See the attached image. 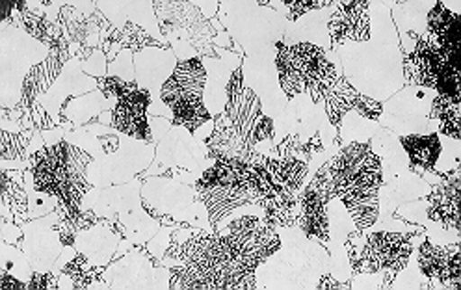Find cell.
I'll return each mask as SVG.
<instances>
[{"instance_id":"cell-27","label":"cell","mask_w":461,"mask_h":290,"mask_svg":"<svg viewBox=\"0 0 461 290\" xmlns=\"http://www.w3.org/2000/svg\"><path fill=\"white\" fill-rule=\"evenodd\" d=\"M277 71H279V82L281 88L288 97H296L305 92L303 80L300 73L296 71L293 60H291V52H288V47L283 43H277Z\"/></svg>"},{"instance_id":"cell-22","label":"cell","mask_w":461,"mask_h":290,"mask_svg":"<svg viewBox=\"0 0 461 290\" xmlns=\"http://www.w3.org/2000/svg\"><path fill=\"white\" fill-rule=\"evenodd\" d=\"M403 150L408 151L410 160L415 166L420 168H434L439 155H441V141L438 134H428V136H403L402 138Z\"/></svg>"},{"instance_id":"cell-12","label":"cell","mask_w":461,"mask_h":290,"mask_svg":"<svg viewBox=\"0 0 461 290\" xmlns=\"http://www.w3.org/2000/svg\"><path fill=\"white\" fill-rule=\"evenodd\" d=\"M162 24V31L167 34L173 28H183L188 34L190 43L199 52H209L207 43L214 38V28L211 26L209 19L199 12V8L192 3H155L153 5Z\"/></svg>"},{"instance_id":"cell-13","label":"cell","mask_w":461,"mask_h":290,"mask_svg":"<svg viewBox=\"0 0 461 290\" xmlns=\"http://www.w3.org/2000/svg\"><path fill=\"white\" fill-rule=\"evenodd\" d=\"M419 267L428 279H438L443 286H461V248L454 246H434L424 242L419 249Z\"/></svg>"},{"instance_id":"cell-4","label":"cell","mask_w":461,"mask_h":290,"mask_svg":"<svg viewBox=\"0 0 461 290\" xmlns=\"http://www.w3.org/2000/svg\"><path fill=\"white\" fill-rule=\"evenodd\" d=\"M335 197L380 190L384 183L380 157L368 143H350L330 162Z\"/></svg>"},{"instance_id":"cell-28","label":"cell","mask_w":461,"mask_h":290,"mask_svg":"<svg viewBox=\"0 0 461 290\" xmlns=\"http://www.w3.org/2000/svg\"><path fill=\"white\" fill-rule=\"evenodd\" d=\"M110 45H118V47H125L131 50H140L148 45H155V47H162L164 43L155 41L143 28H140L134 23H127L120 31H113L110 36Z\"/></svg>"},{"instance_id":"cell-30","label":"cell","mask_w":461,"mask_h":290,"mask_svg":"<svg viewBox=\"0 0 461 290\" xmlns=\"http://www.w3.org/2000/svg\"><path fill=\"white\" fill-rule=\"evenodd\" d=\"M32 140V131L24 129L21 132L0 131V159L3 160H23L26 148Z\"/></svg>"},{"instance_id":"cell-31","label":"cell","mask_w":461,"mask_h":290,"mask_svg":"<svg viewBox=\"0 0 461 290\" xmlns=\"http://www.w3.org/2000/svg\"><path fill=\"white\" fill-rule=\"evenodd\" d=\"M104 268H106V265L95 268L88 263V258H86L84 255H77L71 263L64 268V274L71 276L75 288H88L95 279H99V276L104 272Z\"/></svg>"},{"instance_id":"cell-23","label":"cell","mask_w":461,"mask_h":290,"mask_svg":"<svg viewBox=\"0 0 461 290\" xmlns=\"http://www.w3.org/2000/svg\"><path fill=\"white\" fill-rule=\"evenodd\" d=\"M356 97H357V92L348 84V80H346L344 77H339L337 84L333 86V90L324 99L328 118L337 129L342 127L344 115L350 110H354Z\"/></svg>"},{"instance_id":"cell-6","label":"cell","mask_w":461,"mask_h":290,"mask_svg":"<svg viewBox=\"0 0 461 290\" xmlns=\"http://www.w3.org/2000/svg\"><path fill=\"white\" fill-rule=\"evenodd\" d=\"M68 58L69 49H50L45 60L34 66L23 82V97L19 108L23 110L26 123L36 127L38 131H49L54 127L47 112L38 104V97L50 88V84L58 78L64 64L68 62Z\"/></svg>"},{"instance_id":"cell-19","label":"cell","mask_w":461,"mask_h":290,"mask_svg":"<svg viewBox=\"0 0 461 290\" xmlns=\"http://www.w3.org/2000/svg\"><path fill=\"white\" fill-rule=\"evenodd\" d=\"M459 15L438 3L428 14V40L443 50H459Z\"/></svg>"},{"instance_id":"cell-9","label":"cell","mask_w":461,"mask_h":290,"mask_svg":"<svg viewBox=\"0 0 461 290\" xmlns=\"http://www.w3.org/2000/svg\"><path fill=\"white\" fill-rule=\"evenodd\" d=\"M291 60L300 73L305 92L311 95L312 103H321L333 90L339 80L335 66L328 60L326 52L312 43H298L288 47Z\"/></svg>"},{"instance_id":"cell-29","label":"cell","mask_w":461,"mask_h":290,"mask_svg":"<svg viewBox=\"0 0 461 290\" xmlns=\"http://www.w3.org/2000/svg\"><path fill=\"white\" fill-rule=\"evenodd\" d=\"M14 176L15 173L10 171L0 173V195H3V203L14 214L24 216L28 211V199Z\"/></svg>"},{"instance_id":"cell-24","label":"cell","mask_w":461,"mask_h":290,"mask_svg":"<svg viewBox=\"0 0 461 290\" xmlns=\"http://www.w3.org/2000/svg\"><path fill=\"white\" fill-rule=\"evenodd\" d=\"M24 31L34 36L36 40L43 41L45 45H49L50 49H68V40L64 36V31L60 24H54L50 21H47L41 15L31 14V12H24L23 14V24H21Z\"/></svg>"},{"instance_id":"cell-3","label":"cell","mask_w":461,"mask_h":290,"mask_svg":"<svg viewBox=\"0 0 461 290\" xmlns=\"http://www.w3.org/2000/svg\"><path fill=\"white\" fill-rule=\"evenodd\" d=\"M195 194L205 205L211 223L216 225L239 207L258 201L255 164L216 159V164L197 181Z\"/></svg>"},{"instance_id":"cell-7","label":"cell","mask_w":461,"mask_h":290,"mask_svg":"<svg viewBox=\"0 0 461 290\" xmlns=\"http://www.w3.org/2000/svg\"><path fill=\"white\" fill-rule=\"evenodd\" d=\"M411 235L374 233L368 237L363 253L354 260V272L376 274L380 270H403L411 255Z\"/></svg>"},{"instance_id":"cell-36","label":"cell","mask_w":461,"mask_h":290,"mask_svg":"<svg viewBox=\"0 0 461 290\" xmlns=\"http://www.w3.org/2000/svg\"><path fill=\"white\" fill-rule=\"evenodd\" d=\"M0 288H26V285L15 281L12 276L3 272V274H0Z\"/></svg>"},{"instance_id":"cell-37","label":"cell","mask_w":461,"mask_h":290,"mask_svg":"<svg viewBox=\"0 0 461 290\" xmlns=\"http://www.w3.org/2000/svg\"><path fill=\"white\" fill-rule=\"evenodd\" d=\"M319 288H350V285L337 283V281H333L331 276H324L322 281H321V285H319Z\"/></svg>"},{"instance_id":"cell-15","label":"cell","mask_w":461,"mask_h":290,"mask_svg":"<svg viewBox=\"0 0 461 290\" xmlns=\"http://www.w3.org/2000/svg\"><path fill=\"white\" fill-rule=\"evenodd\" d=\"M149 92L136 88L129 92L125 97L118 99L112 112V125L138 140L151 141V129L148 123V106H149Z\"/></svg>"},{"instance_id":"cell-14","label":"cell","mask_w":461,"mask_h":290,"mask_svg":"<svg viewBox=\"0 0 461 290\" xmlns=\"http://www.w3.org/2000/svg\"><path fill=\"white\" fill-rule=\"evenodd\" d=\"M368 6L370 5L365 0H344V3L337 5V10L328 24L333 45L370 40Z\"/></svg>"},{"instance_id":"cell-5","label":"cell","mask_w":461,"mask_h":290,"mask_svg":"<svg viewBox=\"0 0 461 290\" xmlns=\"http://www.w3.org/2000/svg\"><path fill=\"white\" fill-rule=\"evenodd\" d=\"M223 113L239 136L251 148L255 143L270 141L274 138V123L263 113L261 101H258L255 92L244 86L240 69L233 73L227 84V104Z\"/></svg>"},{"instance_id":"cell-17","label":"cell","mask_w":461,"mask_h":290,"mask_svg":"<svg viewBox=\"0 0 461 290\" xmlns=\"http://www.w3.org/2000/svg\"><path fill=\"white\" fill-rule=\"evenodd\" d=\"M207 148L209 155L216 159H237L246 164H255V166H263L265 159L263 155H258L249 143H246L235 127L230 125L227 120V115L221 113L216 118V127L211 138L207 140Z\"/></svg>"},{"instance_id":"cell-32","label":"cell","mask_w":461,"mask_h":290,"mask_svg":"<svg viewBox=\"0 0 461 290\" xmlns=\"http://www.w3.org/2000/svg\"><path fill=\"white\" fill-rule=\"evenodd\" d=\"M97 84H99V88L104 92V95L118 97V99L125 97L129 92H132L136 88L134 82H125V80L115 78V77H112V78H97Z\"/></svg>"},{"instance_id":"cell-25","label":"cell","mask_w":461,"mask_h":290,"mask_svg":"<svg viewBox=\"0 0 461 290\" xmlns=\"http://www.w3.org/2000/svg\"><path fill=\"white\" fill-rule=\"evenodd\" d=\"M203 97H188L173 106V125L186 127L188 131H197L201 125L209 122V110L205 108Z\"/></svg>"},{"instance_id":"cell-34","label":"cell","mask_w":461,"mask_h":290,"mask_svg":"<svg viewBox=\"0 0 461 290\" xmlns=\"http://www.w3.org/2000/svg\"><path fill=\"white\" fill-rule=\"evenodd\" d=\"M361 115H365L366 120H378L382 115V104L378 101H372L361 94L356 97V106H354Z\"/></svg>"},{"instance_id":"cell-18","label":"cell","mask_w":461,"mask_h":290,"mask_svg":"<svg viewBox=\"0 0 461 290\" xmlns=\"http://www.w3.org/2000/svg\"><path fill=\"white\" fill-rule=\"evenodd\" d=\"M461 192V171L454 169L428 195L429 209L428 218L443 223L450 229H459V197Z\"/></svg>"},{"instance_id":"cell-21","label":"cell","mask_w":461,"mask_h":290,"mask_svg":"<svg viewBox=\"0 0 461 290\" xmlns=\"http://www.w3.org/2000/svg\"><path fill=\"white\" fill-rule=\"evenodd\" d=\"M344 207L348 209L352 220L356 222L357 229H368L370 225L376 223L380 214V201H378V190L370 192H357L342 197Z\"/></svg>"},{"instance_id":"cell-10","label":"cell","mask_w":461,"mask_h":290,"mask_svg":"<svg viewBox=\"0 0 461 290\" xmlns=\"http://www.w3.org/2000/svg\"><path fill=\"white\" fill-rule=\"evenodd\" d=\"M58 24L62 26L68 41H75L80 47V58H88L95 49L108 50L112 28L110 23L101 15V12L84 14L78 6H66L58 17Z\"/></svg>"},{"instance_id":"cell-8","label":"cell","mask_w":461,"mask_h":290,"mask_svg":"<svg viewBox=\"0 0 461 290\" xmlns=\"http://www.w3.org/2000/svg\"><path fill=\"white\" fill-rule=\"evenodd\" d=\"M335 197L330 164L316 173L312 183L300 195V225L309 239H316L322 244H330V222L326 205Z\"/></svg>"},{"instance_id":"cell-11","label":"cell","mask_w":461,"mask_h":290,"mask_svg":"<svg viewBox=\"0 0 461 290\" xmlns=\"http://www.w3.org/2000/svg\"><path fill=\"white\" fill-rule=\"evenodd\" d=\"M452 69H459V52L441 50L428 36L419 38L417 47L406 58V77L428 88H436L438 80Z\"/></svg>"},{"instance_id":"cell-33","label":"cell","mask_w":461,"mask_h":290,"mask_svg":"<svg viewBox=\"0 0 461 290\" xmlns=\"http://www.w3.org/2000/svg\"><path fill=\"white\" fill-rule=\"evenodd\" d=\"M330 5H331L330 0H296V3H286L285 6L288 8V19L296 21L298 17H302L307 12L321 10V8H326Z\"/></svg>"},{"instance_id":"cell-2","label":"cell","mask_w":461,"mask_h":290,"mask_svg":"<svg viewBox=\"0 0 461 290\" xmlns=\"http://www.w3.org/2000/svg\"><path fill=\"white\" fill-rule=\"evenodd\" d=\"M92 157L68 141H58L31 157V171L38 192L54 195L60 205L78 211L82 197L92 190L86 181V166Z\"/></svg>"},{"instance_id":"cell-26","label":"cell","mask_w":461,"mask_h":290,"mask_svg":"<svg viewBox=\"0 0 461 290\" xmlns=\"http://www.w3.org/2000/svg\"><path fill=\"white\" fill-rule=\"evenodd\" d=\"M429 118H438L441 122V132L461 140V101H452L445 97H436L434 106H431Z\"/></svg>"},{"instance_id":"cell-20","label":"cell","mask_w":461,"mask_h":290,"mask_svg":"<svg viewBox=\"0 0 461 290\" xmlns=\"http://www.w3.org/2000/svg\"><path fill=\"white\" fill-rule=\"evenodd\" d=\"M263 168L270 173L274 183L281 185L288 192L300 190L305 176H307V162L296 157H285V159H265Z\"/></svg>"},{"instance_id":"cell-35","label":"cell","mask_w":461,"mask_h":290,"mask_svg":"<svg viewBox=\"0 0 461 290\" xmlns=\"http://www.w3.org/2000/svg\"><path fill=\"white\" fill-rule=\"evenodd\" d=\"M26 288H58V281L52 274H34L32 281L26 285Z\"/></svg>"},{"instance_id":"cell-1","label":"cell","mask_w":461,"mask_h":290,"mask_svg":"<svg viewBox=\"0 0 461 290\" xmlns=\"http://www.w3.org/2000/svg\"><path fill=\"white\" fill-rule=\"evenodd\" d=\"M281 246L274 227L246 216L229 225V235L197 233L185 244L173 242L167 255L179 260L171 268V288H255V268Z\"/></svg>"},{"instance_id":"cell-16","label":"cell","mask_w":461,"mask_h":290,"mask_svg":"<svg viewBox=\"0 0 461 290\" xmlns=\"http://www.w3.org/2000/svg\"><path fill=\"white\" fill-rule=\"evenodd\" d=\"M207 84V71L199 58L181 62L167 82L162 86L160 99L169 108L176 106L179 101L188 97H203Z\"/></svg>"}]
</instances>
